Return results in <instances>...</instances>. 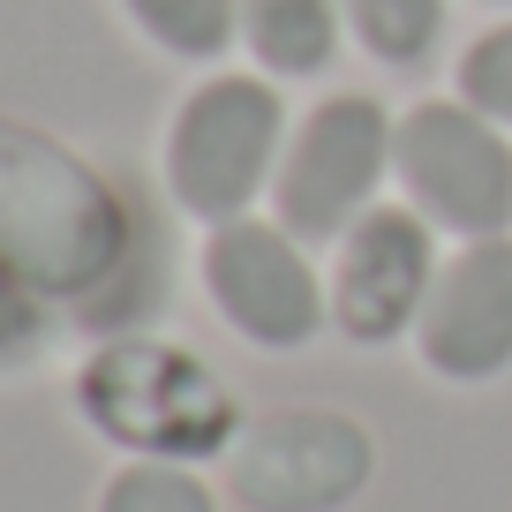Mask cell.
Here are the masks:
<instances>
[{"instance_id": "6da1fadb", "label": "cell", "mask_w": 512, "mask_h": 512, "mask_svg": "<svg viewBox=\"0 0 512 512\" xmlns=\"http://www.w3.org/2000/svg\"><path fill=\"white\" fill-rule=\"evenodd\" d=\"M144 256V219L91 166H76L31 128H0V264L8 272H23L46 294H113V279Z\"/></svg>"}, {"instance_id": "7a4b0ae2", "label": "cell", "mask_w": 512, "mask_h": 512, "mask_svg": "<svg viewBox=\"0 0 512 512\" xmlns=\"http://www.w3.org/2000/svg\"><path fill=\"white\" fill-rule=\"evenodd\" d=\"M83 415L121 445L151 452H211L234 422L226 392L196 354L174 347H113L83 369Z\"/></svg>"}, {"instance_id": "3957f363", "label": "cell", "mask_w": 512, "mask_h": 512, "mask_svg": "<svg viewBox=\"0 0 512 512\" xmlns=\"http://www.w3.org/2000/svg\"><path fill=\"white\" fill-rule=\"evenodd\" d=\"M279 136V98L249 76H219L181 106L174 144H166V174H174V196L196 211V219H234L241 204L264 181V159H272Z\"/></svg>"}, {"instance_id": "277c9868", "label": "cell", "mask_w": 512, "mask_h": 512, "mask_svg": "<svg viewBox=\"0 0 512 512\" xmlns=\"http://www.w3.org/2000/svg\"><path fill=\"white\" fill-rule=\"evenodd\" d=\"M400 174L437 226L497 234L512 219V151L467 106H415L400 121Z\"/></svg>"}, {"instance_id": "5b68a950", "label": "cell", "mask_w": 512, "mask_h": 512, "mask_svg": "<svg viewBox=\"0 0 512 512\" xmlns=\"http://www.w3.org/2000/svg\"><path fill=\"white\" fill-rule=\"evenodd\" d=\"M369 475V437L347 415H264L234 452V497L256 512H324Z\"/></svg>"}, {"instance_id": "8992f818", "label": "cell", "mask_w": 512, "mask_h": 512, "mask_svg": "<svg viewBox=\"0 0 512 512\" xmlns=\"http://www.w3.org/2000/svg\"><path fill=\"white\" fill-rule=\"evenodd\" d=\"M384 166V113L369 98H324L294 136V159L279 174V219L294 234H339L347 211L369 196Z\"/></svg>"}, {"instance_id": "52a82bcc", "label": "cell", "mask_w": 512, "mask_h": 512, "mask_svg": "<svg viewBox=\"0 0 512 512\" xmlns=\"http://www.w3.org/2000/svg\"><path fill=\"white\" fill-rule=\"evenodd\" d=\"M211 302L256 339V347H302L317 332V279L272 226H219L204 249Z\"/></svg>"}, {"instance_id": "ba28073f", "label": "cell", "mask_w": 512, "mask_h": 512, "mask_svg": "<svg viewBox=\"0 0 512 512\" xmlns=\"http://www.w3.org/2000/svg\"><path fill=\"white\" fill-rule=\"evenodd\" d=\"M422 362L452 384H482L512 362V241H482L437 279L422 309Z\"/></svg>"}, {"instance_id": "9c48e42d", "label": "cell", "mask_w": 512, "mask_h": 512, "mask_svg": "<svg viewBox=\"0 0 512 512\" xmlns=\"http://www.w3.org/2000/svg\"><path fill=\"white\" fill-rule=\"evenodd\" d=\"M422 287H430V234H422L407 211H369L354 226L347 256H339V324L347 339L377 347V339L407 332Z\"/></svg>"}, {"instance_id": "30bf717a", "label": "cell", "mask_w": 512, "mask_h": 512, "mask_svg": "<svg viewBox=\"0 0 512 512\" xmlns=\"http://www.w3.org/2000/svg\"><path fill=\"white\" fill-rule=\"evenodd\" d=\"M249 46L279 76H317L339 46L332 0H249Z\"/></svg>"}, {"instance_id": "8fae6325", "label": "cell", "mask_w": 512, "mask_h": 512, "mask_svg": "<svg viewBox=\"0 0 512 512\" xmlns=\"http://www.w3.org/2000/svg\"><path fill=\"white\" fill-rule=\"evenodd\" d=\"M354 31H362V46L377 53V61L407 68L422 61V53L437 46V23H445V0H347Z\"/></svg>"}, {"instance_id": "7c38bea8", "label": "cell", "mask_w": 512, "mask_h": 512, "mask_svg": "<svg viewBox=\"0 0 512 512\" xmlns=\"http://www.w3.org/2000/svg\"><path fill=\"white\" fill-rule=\"evenodd\" d=\"M128 16L166 53H189V61H204L234 38V0H128Z\"/></svg>"}, {"instance_id": "4fadbf2b", "label": "cell", "mask_w": 512, "mask_h": 512, "mask_svg": "<svg viewBox=\"0 0 512 512\" xmlns=\"http://www.w3.org/2000/svg\"><path fill=\"white\" fill-rule=\"evenodd\" d=\"M460 91L475 98V113H497V121H512V23L467 46V61H460Z\"/></svg>"}, {"instance_id": "5bb4252c", "label": "cell", "mask_w": 512, "mask_h": 512, "mask_svg": "<svg viewBox=\"0 0 512 512\" xmlns=\"http://www.w3.org/2000/svg\"><path fill=\"white\" fill-rule=\"evenodd\" d=\"M106 512H211L204 490H196L189 475H174V467H136V475H121L106 490Z\"/></svg>"}, {"instance_id": "9a60e30c", "label": "cell", "mask_w": 512, "mask_h": 512, "mask_svg": "<svg viewBox=\"0 0 512 512\" xmlns=\"http://www.w3.org/2000/svg\"><path fill=\"white\" fill-rule=\"evenodd\" d=\"M46 339V309H38V287L23 272H8L0 264V369L23 362V354Z\"/></svg>"}]
</instances>
